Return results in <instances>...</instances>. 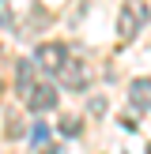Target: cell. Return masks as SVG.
<instances>
[{
    "instance_id": "obj_1",
    "label": "cell",
    "mask_w": 151,
    "mask_h": 154,
    "mask_svg": "<svg viewBox=\"0 0 151 154\" xmlns=\"http://www.w3.org/2000/svg\"><path fill=\"white\" fill-rule=\"evenodd\" d=\"M147 19H151L147 8H143L140 0H136V4L128 0V4L121 8V15H117V38H121V42H132V38L147 26Z\"/></svg>"
},
{
    "instance_id": "obj_2",
    "label": "cell",
    "mask_w": 151,
    "mask_h": 154,
    "mask_svg": "<svg viewBox=\"0 0 151 154\" xmlns=\"http://www.w3.org/2000/svg\"><path fill=\"white\" fill-rule=\"evenodd\" d=\"M34 64H38V72H45V75H60V68L68 64V49L60 42H45V45H38Z\"/></svg>"
},
{
    "instance_id": "obj_3",
    "label": "cell",
    "mask_w": 151,
    "mask_h": 154,
    "mask_svg": "<svg viewBox=\"0 0 151 154\" xmlns=\"http://www.w3.org/2000/svg\"><path fill=\"white\" fill-rule=\"evenodd\" d=\"M23 102H27L30 113H49V109H57V90H53L49 83H34Z\"/></svg>"
},
{
    "instance_id": "obj_4",
    "label": "cell",
    "mask_w": 151,
    "mask_h": 154,
    "mask_svg": "<svg viewBox=\"0 0 151 154\" xmlns=\"http://www.w3.org/2000/svg\"><path fill=\"white\" fill-rule=\"evenodd\" d=\"M60 83H64L68 90H87L91 87V72H87V64H79V60H68L64 68H60Z\"/></svg>"
},
{
    "instance_id": "obj_5",
    "label": "cell",
    "mask_w": 151,
    "mask_h": 154,
    "mask_svg": "<svg viewBox=\"0 0 151 154\" xmlns=\"http://www.w3.org/2000/svg\"><path fill=\"white\" fill-rule=\"evenodd\" d=\"M128 102H132L136 113H147L151 109V79H132V87H128Z\"/></svg>"
},
{
    "instance_id": "obj_6",
    "label": "cell",
    "mask_w": 151,
    "mask_h": 154,
    "mask_svg": "<svg viewBox=\"0 0 151 154\" xmlns=\"http://www.w3.org/2000/svg\"><path fill=\"white\" fill-rule=\"evenodd\" d=\"M34 60H15V87H19V94L27 98L30 94V87H34Z\"/></svg>"
},
{
    "instance_id": "obj_7",
    "label": "cell",
    "mask_w": 151,
    "mask_h": 154,
    "mask_svg": "<svg viewBox=\"0 0 151 154\" xmlns=\"http://www.w3.org/2000/svg\"><path fill=\"white\" fill-rule=\"evenodd\" d=\"M0 26H8V30L19 26V19H15V11H11V0H0Z\"/></svg>"
},
{
    "instance_id": "obj_8",
    "label": "cell",
    "mask_w": 151,
    "mask_h": 154,
    "mask_svg": "<svg viewBox=\"0 0 151 154\" xmlns=\"http://www.w3.org/2000/svg\"><path fill=\"white\" fill-rule=\"evenodd\" d=\"M60 132H64L68 139H76V135H79L83 128H79V120H76V117H64V120H60Z\"/></svg>"
},
{
    "instance_id": "obj_9",
    "label": "cell",
    "mask_w": 151,
    "mask_h": 154,
    "mask_svg": "<svg viewBox=\"0 0 151 154\" xmlns=\"http://www.w3.org/2000/svg\"><path fill=\"white\" fill-rule=\"evenodd\" d=\"M30 139H34L38 147H42V143L49 139V128H45V124H34V128H30Z\"/></svg>"
},
{
    "instance_id": "obj_10",
    "label": "cell",
    "mask_w": 151,
    "mask_h": 154,
    "mask_svg": "<svg viewBox=\"0 0 151 154\" xmlns=\"http://www.w3.org/2000/svg\"><path fill=\"white\" fill-rule=\"evenodd\" d=\"M42 154H60V150H57V147H49V150H42Z\"/></svg>"
}]
</instances>
